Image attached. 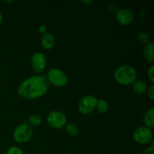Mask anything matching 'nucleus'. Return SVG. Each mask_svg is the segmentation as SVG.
<instances>
[{"label": "nucleus", "instance_id": "4", "mask_svg": "<svg viewBox=\"0 0 154 154\" xmlns=\"http://www.w3.org/2000/svg\"><path fill=\"white\" fill-rule=\"evenodd\" d=\"M32 136V129L28 123H23L18 125L13 132V138L17 142L26 143Z\"/></svg>", "mask_w": 154, "mask_h": 154}, {"label": "nucleus", "instance_id": "22", "mask_svg": "<svg viewBox=\"0 0 154 154\" xmlns=\"http://www.w3.org/2000/svg\"><path fill=\"white\" fill-rule=\"evenodd\" d=\"M38 32L40 33H42V34H45V33L47 32V26L45 25H44V24H42V25H41L40 26L38 27Z\"/></svg>", "mask_w": 154, "mask_h": 154}, {"label": "nucleus", "instance_id": "8", "mask_svg": "<svg viewBox=\"0 0 154 154\" xmlns=\"http://www.w3.org/2000/svg\"><path fill=\"white\" fill-rule=\"evenodd\" d=\"M47 64L46 57L42 52H35L31 57V66L33 70L38 74L44 72Z\"/></svg>", "mask_w": 154, "mask_h": 154}, {"label": "nucleus", "instance_id": "20", "mask_svg": "<svg viewBox=\"0 0 154 154\" xmlns=\"http://www.w3.org/2000/svg\"><path fill=\"white\" fill-rule=\"evenodd\" d=\"M147 96H148L149 99L150 100L153 101L154 99V85L152 84L150 87L148 88V90H147Z\"/></svg>", "mask_w": 154, "mask_h": 154}, {"label": "nucleus", "instance_id": "12", "mask_svg": "<svg viewBox=\"0 0 154 154\" xmlns=\"http://www.w3.org/2000/svg\"><path fill=\"white\" fill-rule=\"evenodd\" d=\"M144 123L146 127L153 129L154 127V108L147 110L144 117Z\"/></svg>", "mask_w": 154, "mask_h": 154}, {"label": "nucleus", "instance_id": "14", "mask_svg": "<svg viewBox=\"0 0 154 154\" xmlns=\"http://www.w3.org/2000/svg\"><path fill=\"white\" fill-rule=\"evenodd\" d=\"M96 108L100 114H105L109 110V105L105 99H98Z\"/></svg>", "mask_w": 154, "mask_h": 154}, {"label": "nucleus", "instance_id": "1", "mask_svg": "<svg viewBox=\"0 0 154 154\" xmlns=\"http://www.w3.org/2000/svg\"><path fill=\"white\" fill-rule=\"evenodd\" d=\"M50 85L46 76L35 75L24 80L18 87L17 93L21 97L35 99L43 96L48 92Z\"/></svg>", "mask_w": 154, "mask_h": 154}, {"label": "nucleus", "instance_id": "11", "mask_svg": "<svg viewBox=\"0 0 154 154\" xmlns=\"http://www.w3.org/2000/svg\"><path fill=\"white\" fill-rule=\"evenodd\" d=\"M144 56L149 63L154 62V44L153 42H149L145 45L144 48Z\"/></svg>", "mask_w": 154, "mask_h": 154}, {"label": "nucleus", "instance_id": "16", "mask_svg": "<svg viewBox=\"0 0 154 154\" xmlns=\"http://www.w3.org/2000/svg\"><path fill=\"white\" fill-rule=\"evenodd\" d=\"M66 131L71 136H76L79 133V129L74 123H69L66 125Z\"/></svg>", "mask_w": 154, "mask_h": 154}, {"label": "nucleus", "instance_id": "15", "mask_svg": "<svg viewBox=\"0 0 154 154\" xmlns=\"http://www.w3.org/2000/svg\"><path fill=\"white\" fill-rule=\"evenodd\" d=\"M42 118L38 114H32L28 119V124L30 126L33 127H37L42 123Z\"/></svg>", "mask_w": 154, "mask_h": 154}, {"label": "nucleus", "instance_id": "13", "mask_svg": "<svg viewBox=\"0 0 154 154\" xmlns=\"http://www.w3.org/2000/svg\"><path fill=\"white\" fill-rule=\"evenodd\" d=\"M132 84H133L134 92L137 94H143L147 90V85L144 81L138 80V81H135Z\"/></svg>", "mask_w": 154, "mask_h": 154}, {"label": "nucleus", "instance_id": "3", "mask_svg": "<svg viewBox=\"0 0 154 154\" xmlns=\"http://www.w3.org/2000/svg\"><path fill=\"white\" fill-rule=\"evenodd\" d=\"M46 78L50 84H52L57 87H66L69 82L66 74L61 69L57 68L50 69L47 74Z\"/></svg>", "mask_w": 154, "mask_h": 154}, {"label": "nucleus", "instance_id": "25", "mask_svg": "<svg viewBox=\"0 0 154 154\" xmlns=\"http://www.w3.org/2000/svg\"><path fill=\"white\" fill-rule=\"evenodd\" d=\"M5 2L8 3V4H11V3L14 2V1H13V0L12 1H5Z\"/></svg>", "mask_w": 154, "mask_h": 154}, {"label": "nucleus", "instance_id": "21", "mask_svg": "<svg viewBox=\"0 0 154 154\" xmlns=\"http://www.w3.org/2000/svg\"><path fill=\"white\" fill-rule=\"evenodd\" d=\"M142 154H154V147H148L143 151Z\"/></svg>", "mask_w": 154, "mask_h": 154}, {"label": "nucleus", "instance_id": "5", "mask_svg": "<svg viewBox=\"0 0 154 154\" xmlns=\"http://www.w3.org/2000/svg\"><path fill=\"white\" fill-rule=\"evenodd\" d=\"M98 99L93 96H85L78 102V111L82 114H89L96 109Z\"/></svg>", "mask_w": 154, "mask_h": 154}, {"label": "nucleus", "instance_id": "17", "mask_svg": "<svg viewBox=\"0 0 154 154\" xmlns=\"http://www.w3.org/2000/svg\"><path fill=\"white\" fill-rule=\"evenodd\" d=\"M138 39L139 42L143 45H147L150 42V37L147 33L144 32H141L138 35Z\"/></svg>", "mask_w": 154, "mask_h": 154}, {"label": "nucleus", "instance_id": "19", "mask_svg": "<svg viewBox=\"0 0 154 154\" xmlns=\"http://www.w3.org/2000/svg\"><path fill=\"white\" fill-rule=\"evenodd\" d=\"M147 75H148V78L150 79V81H151L152 84L154 83V66L151 65L150 66V68L148 69L147 71Z\"/></svg>", "mask_w": 154, "mask_h": 154}, {"label": "nucleus", "instance_id": "7", "mask_svg": "<svg viewBox=\"0 0 154 154\" xmlns=\"http://www.w3.org/2000/svg\"><path fill=\"white\" fill-rule=\"evenodd\" d=\"M133 139L140 144H148L153 139V132L146 126H141L134 132Z\"/></svg>", "mask_w": 154, "mask_h": 154}, {"label": "nucleus", "instance_id": "24", "mask_svg": "<svg viewBox=\"0 0 154 154\" xmlns=\"http://www.w3.org/2000/svg\"><path fill=\"white\" fill-rule=\"evenodd\" d=\"M2 20H3V16L1 12H0V25H1L2 22Z\"/></svg>", "mask_w": 154, "mask_h": 154}, {"label": "nucleus", "instance_id": "23", "mask_svg": "<svg viewBox=\"0 0 154 154\" xmlns=\"http://www.w3.org/2000/svg\"><path fill=\"white\" fill-rule=\"evenodd\" d=\"M81 3L87 5H90L93 4V1H92V0H88V1H87H87H81Z\"/></svg>", "mask_w": 154, "mask_h": 154}, {"label": "nucleus", "instance_id": "10", "mask_svg": "<svg viewBox=\"0 0 154 154\" xmlns=\"http://www.w3.org/2000/svg\"><path fill=\"white\" fill-rule=\"evenodd\" d=\"M41 44L44 49L51 50L55 45V38L51 33H45L41 39Z\"/></svg>", "mask_w": 154, "mask_h": 154}, {"label": "nucleus", "instance_id": "6", "mask_svg": "<svg viewBox=\"0 0 154 154\" xmlns=\"http://www.w3.org/2000/svg\"><path fill=\"white\" fill-rule=\"evenodd\" d=\"M47 122L51 127L54 129H62L66 125L67 119L64 113L61 111H54L48 114L47 117Z\"/></svg>", "mask_w": 154, "mask_h": 154}, {"label": "nucleus", "instance_id": "2", "mask_svg": "<svg viewBox=\"0 0 154 154\" xmlns=\"http://www.w3.org/2000/svg\"><path fill=\"white\" fill-rule=\"evenodd\" d=\"M114 78L121 85H130L136 81L137 72L130 65H122L115 70Z\"/></svg>", "mask_w": 154, "mask_h": 154}, {"label": "nucleus", "instance_id": "9", "mask_svg": "<svg viewBox=\"0 0 154 154\" xmlns=\"http://www.w3.org/2000/svg\"><path fill=\"white\" fill-rule=\"evenodd\" d=\"M116 20L123 26H127L132 23L134 20V14L129 9H119L115 14Z\"/></svg>", "mask_w": 154, "mask_h": 154}, {"label": "nucleus", "instance_id": "18", "mask_svg": "<svg viewBox=\"0 0 154 154\" xmlns=\"http://www.w3.org/2000/svg\"><path fill=\"white\" fill-rule=\"evenodd\" d=\"M6 154H24L23 150L18 147H11L7 150Z\"/></svg>", "mask_w": 154, "mask_h": 154}]
</instances>
